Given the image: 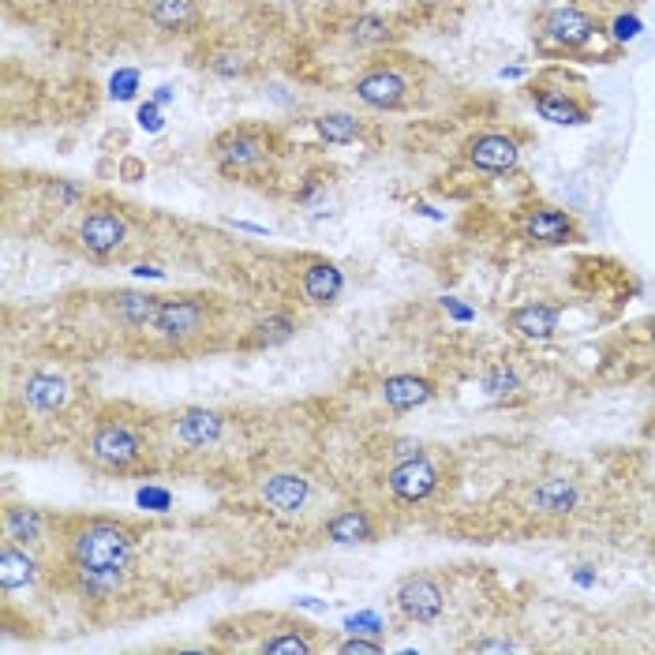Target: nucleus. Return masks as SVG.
Wrapping results in <instances>:
<instances>
[{"label":"nucleus","instance_id":"c756f323","mask_svg":"<svg viewBox=\"0 0 655 655\" xmlns=\"http://www.w3.org/2000/svg\"><path fill=\"white\" fill-rule=\"evenodd\" d=\"M210 72L214 75H225V79H237V75H248V56L243 53H232V49H222V53H214L210 56Z\"/></svg>","mask_w":655,"mask_h":655},{"label":"nucleus","instance_id":"aec40b11","mask_svg":"<svg viewBox=\"0 0 655 655\" xmlns=\"http://www.w3.org/2000/svg\"><path fill=\"white\" fill-rule=\"evenodd\" d=\"M158 304H162V300L150 297V292H116L109 311L116 315V323L131 326V330H142V326H154Z\"/></svg>","mask_w":655,"mask_h":655},{"label":"nucleus","instance_id":"ddd939ff","mask_svg":"<svg viewBox=\"0 0 655 655\" xmlns=\"http://www.w3.org/2000/svg\"><path fill=\"white\" fill-rule=\"evenodd\" d=\"M176 439L188 442V446H210V442L222 439L225 431V416L214 413V408H184L173 424Z\"/></svg>","mask_w":655,"mask_h":655},{"label":"nucleus","instance_id":"58836bf2","mask_svg":"<svg viewBox=\"0 0 655 655\" xmlns=\"http://www.w3.org/2000/svg\"><path fill=\"white\" fill-rule=\"evenodd\" d=\"M442 307L453 311V318H461V323H468V318H473V311H468V307H461L457 300H442Z\"/></svg>","mask_w":655,"mask_h":655},{"label":"nucleus","instance_id":"a878e982","mask_svg":"<svg viewBox=\"0 0 655 655\" xmlns=\"http://www.w3.org/2000/svg\"><path fill=\"white\" fill-rule=\"evenodd\" d=\"M315 131L326 142H338V147H341V142L360 139V131H364V128H360V121L352 113H323L315 121Z\"/></svg>","mask_w":655,"mask_h":655},{"label":"nucleus","instance_id":"f03ea898","mask_svg":"<svg viewBox=\"0 0 655 655\" xmlns=\"http://www.w3.org/2000/svg\"><path fill=\"white\" fill-rule=\"evenodd\" d=\"M87 450L98 465L109 468V473H128V468L142 457L136 431H131L128 424H113V419L95 427V434L87 439Z\"/></svg>","mask_w":655,"mask_h":655},{"label":"nucleus","instance_id":"4c0bfd02","mask_svg":"<svg viewBox=\"0 0 655 655\" xmlns=\"http://www.w3.org/2000/svg\"><path fill=\"white\" fill-rule=\"evenodd\" d=\"M356 626H367V633H379V629H382V621L375 618V615H360V618H349V629H356Z\"/></svg>","mask_w":655,"mask_h":655},{"label":"nucleus","instance_id":"2eb2a0df","mask_svg":"<svg viewBox=\"0 0 655 655\" xmlns=\"http://www.w3.org/2000/svg\"><path fill=\"white\" fill-rule=\"evenodd\" d=\"M558 318L562 311L554 304H525L509 315V330L528 341H551L558 333Z\"/></svg>","mask_w":655,"mask_h":655},{"label":"nucleus","instance_id":"e433bc0d","mask_svg":"<svg viewBox=\"0 0 655 655\" xmlns=\"http://www.w3.org/2000/svg\"><path fill=\"white\" fill-rule=\"evenodd\" d=\"M139 502H142V506H169V494H162V491H142L139 494Z\"/></svg>","mask_w":655,"mask_h":655},{"label":"nucleus","instance_id":"79ce46f5","mask_svg":"<svg viewBox=\"0 0 655 655\" xmlns=\"http://www.w3.org/2000/svg\"><path fill=\"white\" fill-rule=\"evenodd\" d=\"M648 330H652V341H655V318H652V326H648Z\"/></svg>","mask_w":655,"mask_h":655},{"label":"nucleus","instance_id":"4be33fe9","mask_svg":"<svg viewBox=\"0 0 655 655\" xmlns=\"http://www.w3.org/2000/svg\"><path fill=\"white\" fill-rule=\"evenodd\" d=\"M326 536L330 543H341V547H352V543H371L375 540V525L364 509H341L326 520Z\"/></svg>","mask_w":655,"mask_h":655},{"label":"nucleus","instance_id":"a211bd4d","mask_svg":"<svg viewBox=\"0 0 655 655\" xmlns=\"http://www.w3.org/2000/svg\"><path fill=\"white\" fill-rule=\"evenodd\" d=\"M434 398V386L419 375H390L382 382V401L398 413H408V408H419Z\"/></svg>","mask_w":655,"mask_h":655},{"label":"nucleus","instance_id":"72a5a7b5","mask_svg":"<svg viewBox=\"0 0 655 655\" xmlns=\"http://www.w3.org/2000/svg\"><path fill=\"white\" fill-rule=\"evenodd\" d=\"M139 124H142V128H150V131H158V128H162V116H158V109L150 105V102L139 109Z\"/></svg>","mask_w":655,"mask_h":655},{"label":"nucleus","instance_id":"f8f14e48","mask_svg":"<svg viewBox=\"0 0 655 655\" xmlns=\"http://www.w3.org/2000/svg\"><path fill=\"white\" fill-rule=\"evenodd\" d=\"M263 499H266V506H274L277 514H285V517L300 514L311 499V483L297 473H274L263 480Z\"/></svg>","mask_w":655,"mask_h":655},{"label":"nucleus","instance_id":"bb28decb","mask_svg":"<svg viewBox=\"0 0 655 655\" xmlns=\"http://www.w3.org/2000/svg\"><path fill=\"white\" fill-rule=\"evenodd\" d=\"M349 38L356 41V46H386V41H390V23L371 12L356 15V20L349 23Z\"/></svg>","mask_w":655,"mask_h":655},{"label":"nucleus","instance_id":"423d86ee","mask_svg":"<svg viewBox=\"0 0 655 655\" xmlns=\"http://www.w3.org/2000/svg\"><path fill=\"white\" fill-rule=\"evenodd\" d=\"M390 491L398 494L401 502H424L427 494L439 487V468L419 453V457H408V461H398L390 468Z\"/></svg>","mask_w":655,"mask_h":655},{"label":"nucleus","instance_id":"6e6552de","mask_svg":"<svg viewBox=\"0 0 655 655\" xmlns=\"http://www.w3.org/2000/svg\"><path fill=\"white\" fill-rule=\"evenodd\" d=\"M468 165L483 173H509L520 162V147L514 136H502V131H487V136H476L465 150Z\"/></svg>","mask_w":655,"mask_h":655},{"label":"nucleus","instance_id":"f257e3e1","mask_svg":"<svg viewBox=\"0 0 655 655\" xmlns=\"http://www.w3.org/2000/svg\"><path fill=\"white\" fill-rule=\"evenodd\" d=\"M68 554L75 569H95V574H128L131 554H136V540L124 525L105 517L83 520L68 540Z\"/></svg>","mask_w":655,"mask_h":655},{"label":"nucleus","instance_id":"39448f33","mask_svg":"<svg viewBox=\"0 0 655 655\" xmlns=\"http://www.w3.org/2000/svg\"><path fill=\"white\" fill-rule=\"evenodd\" d=\"M266 150H270V142L255 128H232L214 142V158L225 169H251V165L263 162Z\"/></svg>","mask_w":655,"mask_h":655},{"label":"nucleus","instance_id":"4468645a","mask_svg":"<svg viewBox=\"0 0 655 655\" xmlns=\"http://www.w3.org/2000/svg\"><path fill=\"white\" fill-rule=\"evenodd\" d=\"M532 102H536V113L551 124H569V128H581V124H588V105H581L574 95H566V90L536 87Z\"/></svg>","mask_w":655,"mask_h":655},{"label":"nucleus","instance_id":"7c9ffc66","mask_svg":"<svg viewBox=\"0 0 655 655\" xmlns=\"http://www.w3.org/2000/svg\"><path fill=\"white\" fill-rule=\"evenodd\" d=\"M49 199H56L61 206H75L83 199V191L68 180H56V184H49Z\"/></svg>","mask_w":655,"mask_h":655},{"label":"nucleus","instance_id":"6ab92c4d","mask_svg":"<svg viewBox=\"0 0 655 655\" xmlns=\"http://www.w3.org/2000/svg\"><path fill=\"white\" fill-rule=\"evenodd\" d=\"M23 398H27V405L38 408V413H56V408L68 405V382L56 371H35L27 379V386H23Z\"/></svg>","mask_w":655,"mask_h":655},{"label":"nucleus","instance_id":"f704fd0d","mask_svg":"<svg viewBox=\"0 0 655 655\" xmlns=\"http://www.w3.org/2000/svg\"><path fill=\"white\" fill-rule=\"evenodd\" d=\"M419 450H424L419 446V439H401L393 453H398V461H408V457H419Z\"/></svg>","mask_w":655,"mask_h":655},{"label":"nucleus","instance_id":"0eeeda50","mask_svg":"<svg viewBox=\"0 0 655 655\" xmlns=\"http://www.w3.org/2000/svg\"><path fill=\"white\" fill-rule=\"evenodd\" d=\"M398 607L413 621H434L442 615V607H446V592L427 574L408 577V581H401L398 588Z\"/></svg>","mask_w":655,"mask_h":655},{"label":"nucleus","instance_id":"7ed1b4c3","mask_svg":"<svg viewBox=\"0 0 655 655\" xmlns=\"http://www.w3.org/2000/svg\"><path fill=\"white\" fill-rule=\"evenodd\" d=\"M206 326V304L203 300H191V297H173L158 304L154 315V330L158 338L165 341H188L196 333H203Z\"/></svg>","mask_w":655,"mask_h":655},{"label":"nucleus","instance_id":"a19ab883","mask_svg":"<svg viewBox=\"0 0 655 655\" xmlns=\"http://www.w3.org/2000/svg\"><path fill=\"white\" fill-rule=\"evenodd\" d=\"M139 173H142V165H139V162H128V165H124V176H128V180H136Z\"/></svg>","mask_w":655,"mask_h":655},{"label":"nucleus","instance_id":"9d476101","mask_svg":"<svg viewBox=\"0 0 655 655\" xmlns=\"http://www.w3.org/2000/svg\"><path fill=\"white\" fill-rule=\"evenodd\" d=\"M543 35L551 41H558V46L566 49H581L588 38L595 35V23L588 20L581 8L574 4H562V8H551L547 20H543Z\"/></svg>","mask_w":655,"mask_h":655},{"label":"nucleus","instance_id":"473e14b6","mask_svg":"<svg viewBox=\"0 0 655 655\" xmlns=\"http://www.w3.org/2000/svg\"><path fill=\"white\" fill-rule=\"evenodd\" d=\"M338 652H341V655H379L382 644H379V641H364V637H352V641L341 644Z\"/></svg>","mask_w":655,"mask_h":655},{"label":"nucleus","instance_id":"c85d7f7f","mask_svg":"<svg viewBox=\"0 0 655 655\" xmlns=\"http://www.w3.org/2000/svg\"><path fill=\"white\" fill-rule=\"evenodd\" d=\"M263 652L266 655H311L315 652V644H311L304 633H281V637L263 641Z\"/></svg>","mask_w":655,"mask_h":655},{"label":"nucleus","instance_id":"1a4fd4ad","mask_svg":"<svg viewBox=\"0 0 655 655\" xmlns=\"http://www.w3.org/2000/svg\"><path fill=\"white\" fill-rule=\"evenodd\" d=\"M408 95V79L393 68H375L356 79V98L371 109H398Z\"/></svg>","mask_w":655,"mask_h":655},{"label":"nucleus","instance_id":"9b49d317","mask_svg":"<svg viewBox=\"0 0 655 655\" xmlns=\"http://www.w3.org/2000/svg\"><path fill=\"white\" fill-rule=\"evenodd\" d=\"M525 237L532 243H547V248H558V243H569L577 237V225L569 214H562V210L554 206H536L528 210L525 217Z\"/></svg>","mask_w":655,"mask_h":655},{"label":"nucleus","instance_id":"c9c22d12","mask_svg":"<svg viewBox=\"0 0 655 655\" xmlns=\"http://www.w3.org/2000/svg\"><path fill=\"white\" fill-rule=\"evenodd\" d=\"M517 644L514 641H476L473 652H514Z\"/></svg>","mask_w":655,"mask_h":655},{"label":"nucleus","instance_id":"cd10ccee","mask_svg":"<svg viewBox=\"0 0 655 655\" xmlns=\"http://www.w3.org/2000/svg\"><path fill=\"white\" fill-rule=\"evenodd\" d=\"M520 390V375L514 371V367H491V371L483 375V393L487 398H514V393Z\"/></svg>","mask_w":655,"mask_h":655},{"label":"nucleus","instance_id":"f3484780","mask_svg":"<svg viewBox=\"0 0 655 655\" xmlns=\"http://www.w3.org/2000/svg\"><path fill=\"white\" fill-rule=\"evenodd\" d=\"M35 577H38V558L23 543L8 540L4 551H0V588L15 592V588L35 584Z\"/></svg>","mask_w":655,"mask_h":655},{"label":"nucleus","instance_id":"ea45409f","mask_svg":"<svg viewBox=\"0 0 655 655\" xmlns=\"http://www.w3.org/2000/svg\"><path fill=\"white\" fill-rule=\"evenodd\" d=\"M131 83H136V75H121V87H131ZM113 98H131V90H116V83H113Z\"/></svg>","mask_w":655,"mask_h":655},{"label":"nucleus","instance_id":"393cba45","mask_svg":"<svg viewBox=\"0 0 655 655\" xmlns=\"http://www.w3.org/2000/svg\"><path fill=\"white\" fill-rule=\"evenodd\" d=\"M147 15L165 30H180L196 20V0H150Z\"/></svg>","mask_w":655,"mask_h":655},{"label":"nucleus","instance_id":"2f4dec72","mask_svg":"<svg viewBox=\"0 0 655 655\" xmlns=\"http://www.w3.org/2000/svg\"><path fill=\"white\" fill-rule=\"evenodd\" d=\"M641 30H644V23L637 20V15H618V20H615V38L618 41H633Z\"/></svg>","mask_w":655,"mask_h":655},{"label":"nucleus","instance_id":"412c9836","mask_svg":"<svg viewBox=\"0 0 655 655\" xmlns=\"http://www.w3.org/2000/svg\"><path fill=\"white\" fill-rule=\"evenodd\" d=\"M345 289V274L338 270L333 263H311L304 270V297L311 304H333Z\"/></svg>","mask_w":655,"mask_h":655},{"label":"nucleus","instance_id":"b1692460","mask_svg":"<svg viewBox=\"0 0 655 655\" xmlns=\"http://www.w3.org/2000/svg\"><path fill=\"white\" fill-rule=\"evenodd\" d=\"M297 333V318L285 315V311H274V315L259 318L251 326V345L255 349H274V345H285V341Z\"/></svg>","mask_w":655,"mask_h":655},{"label":"nucleus","instance_id":"dca6fc26","mask_svg":"<svg viewBox=\"0 0 655 655\" xmlns=\"http://www.w3.org/2000/svg\"><path fill=\"white\" fill-rule=\"evenodd\" d=\"M581 502V491H577L574 480H562V476H551V480L536 483L532 491V509H540L543 517H566L577 509Z\"/></svg>","mask_w":655,"mask_h":655},{"label":"nucleus","instance_id":"20e7f679","mask_svg":"<svg viewBox=\"0 0 655 655\" xmlns=\"http://www.w3.org/2000/svg\"><path fill=\"white\" fill-rule=\"evenodd\" d=\"M128 240V222L116 210H90L79 222V243L90 255H113Z\"/></svg>","mask_w":655,"mask_h":655},{"label":"nucleus","instance_id":"5701e85b","mask_svg":"<svg viewBox=\"0 0 655 655\" xmlns=\"http://www.w3.org/2000/svg\"><path fill=\"white\" fill-rule=\"evenodd\" d=\"M4 532H8V540H15V543H23V547H30V543H38L41 532H46V517H41V509L12 506L4 514Z\"/></svg>","mask_w":655,"mask_h":655}]
</instances>
